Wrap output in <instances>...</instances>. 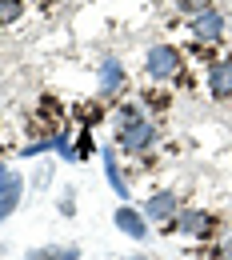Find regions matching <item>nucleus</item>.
Wrapping results in <instances>:
<instances>
[{
  "instance_id": "obj_1",
  "label": "nucleus",
  "mask_w": 232,
  "mask_h": 260,
  "mask_svg": "<svg viewBox=\"0 0 232 260\" xmlns=\"http://www.w3.org/2000/svg\"><path fill=\"white\" fill-rule=\"evenodd\" d=\"M112 144L120 156L128 160H152V152L160 148V128L152 116H136V120H120L112 132Z\"/></svg>"
},
{
  "instance_id": "obj_2",
  "label": "nucleus",
  "mask_w": 232,
  "mask_h": 260,
  "mask_svg": "<svg viewBox=\"0 0 232 260\" xmlns=\"http://www.w3.org/2000/svg\"><path fill=\"white\" fill-rule=\"evenodd\" d=\"M184 68H188L184 48H180V44H172V40H160V44H148L140 72H144V80H148V84H164V88H172V84H176V76H180Z\"/></svg>"
},
{
  "instance_id": "obj_3",
  "label": "nucleus",
  "mask_w": 232,
  "mask_h": 260,
  "mask_svg": "<svg viewBox=\"0 0 232 260\" xmlns=\"http://www.w3.org/2000/svg\"><path fill=\"white\" fill-rule=\"evenodd\" d=\"M172 228H176V236H192V240H200V244H208V240H216V236H220L224 220H220L212 208L180 204V212L172 216Z\"/></svg>"
},
{
  "instance_id": "obj_4",
  "label": "nucleus",
  "mask_w": 232,
  "mask_h": 260,
  "mask_svg": "<svg viewBox=\"0 0 232 260\" xmlns=\"http://www.w3.org/2000/svg\"><path fill=\"white\" fill-rule=\"evenodd\" d=\"M188 32L196 44H208V48H220L224 40H228V12L220 8V4H208L204 12H196L192 20H188Z\"/></svg>"
},
{
  "instance_id": "obj_5",
  "label": "nucleus",
  "mask_w": 232,
  "mask_h": 260,
  "mask_svg": "<svg viewBox=\"0 0 232 260\" xmlns=\"http://www.w3.org/2000/svg\"><path fill=\"white\" fill-rule=\"evenodd\" d=\"M24 196H28V176L16 172L8 164V156H0V224L24 204Z\"/></svg>"
},
{
  "instance_id": "obj_6",
  "label": "nucleus",
  "mask_w": 232,
  "mask_h": 260,
  "mask_svg": "<svg viewBox=\"0 0 232 260\" xmlns=\"http://www.w3.org/2000/svg\"><path fill=\"white\" fill-rule=\"evenodd\" d=\"M96 84H100V100L104 104H120V96L128 92V68L120 56H104L96 64Z\"/></svg>"
},
{
  "instance_id": "obj_7",
  "label": "nucleus",
  "mask_w": 232,
  "mask_h": 260,
  "mask_svg": "<svg viewBox=\"0 0 232 260\" xmlns=\"http://www.w3.org/2000/svg\"><path fill=\"white\" fill-rule=\"evenodd\" d=\"M100 168H104V180H108L112 196H116L120 204H132V184H128V176H124V168H120L116 144H100Z\"/></svg>"
},
{
  "instance_id": "obj_8",
  "label": "nucleus",
  "mask_w": 232,
  "mask_h": 260,
  "mask_svg": "<svg viewBox=\"0 0 232 260\" xmlns=\"http://www.w3.org/2000/svg\"><path fill=\"white\" fill-rule=\"evenodd\" d=\"M112 228H116L120 236L136 240V244H144V240L152 236V224H148V216H144L136 204H116V212H112Z\"/></svg>"
},
{
  "instance_id": "obj_9",
  "label": "nucleus",
  "mask_w": 232,
  "mask_h": 260,
  "mask_svg": "<svg viewBox=\"0 0 232 260\" xmlns=\"http://www.w3.org/2000/svg\"><path fill=\"white\" fill-rule=\"evenodd\" d=\"M140 212L148 216V224H152V228H160V224H168V220L180 212V196L172 192V188H156L152 196H144Z\"/></svg>"
},
{
  "instance_id": "obj_10",
  "label": "nucleus",
  "mask_w": 232,
  "mask_h": 260,
  "mask_svg": "<svg viewBox=\"0 0 232 260\" xmlns=\"http://www.w3.org/2000/svg\"><path fill=\"white\" fill-rule=\"evenodd\" d=\"M204 88H208V96L220 100V104H228L232 100V56L224 52L220 60H212L208 72H204Z\"/></svg>"
},
{
  "instance_id": "obj_11",
  "label": "nucleus",
  "mask_w": 232,
  "mask_h": 260,
  "mask_svg": "<svg viewBox=\"0 0 232 260\" xmlns=\"http://www.w3.org/2000/svg\"><path fill=\"white\" fill-rule=\"evenodd\" d=\"M80 244H36L24 252V260H80Z\"/></svg>"
},
{
  "instance_id": "obj_12",
  "label": "nucleus",
  "mask_w": 232,
  "mask_h": 260,
  "mask_svg": "<svg viewBox=\"0 0 232 260\" xmlns=\"http://www.w3.org/2000/svg\"><path fill=\"white\" fill-rule=\"evenodd\" d=\"M140 108H144V112H164L168 104H172V88H164V84H156V88H152V92H140Z\"/></svg>"
},
{
  "instance_id": "obj_13",
  "label": "nucleus",
  "mask_w": 232,
  "mask_h": 260,
  "mask_svg": "<svg viewBox=\"0 0 232 260\" xmlns=\"http://www.w3.org/2000/svg\"><path fill=\"white\" fill-rule=\"evenodd\" d=\"M52 148H56V144H52V136H36V140H28L16 156H20V160H36V156H48Z\"/></svg>"
},
{
  "instance_id": "obj_14",
  "label": "nucleus",
  "mask_w": 232,
  "mask_h": 260,
  "mask_svg": "<svg viewBox=\"0 0 232 260\" xmlns=\"http://www.w3.org/2000/svg\"><path fill=\"white\" fill-rule=\"evenodd\" d=\"M20 16H24V0H0V28L20 24Z\"/></svg>"
},
{
  "instance_id": "obj_15",
  "label": "nucleus",
  "mask_w": 232,
  "mask_h": 260,
  "mask_svg": "<svg viewBox=\"0 0 232 260\" xmlns=\"http://www.w3.org/2000/svg\"><path fill=\"white\" fill-rule=\"evenodd\" d=\"M212 256L216 260H232V220L220 228V236L212 240Z\"/></svg>"
},
{
  "instance_id": "obj_16",
  "label": "nucleus",
  "mask_w": 232,
  "mask_h": 260,
  "mask_svg": "<svg viewBox=\"0 0 232 260\" xmlns=\"http://www.w3.org/2000/svg\"><path fill=\"white\" fill-rule=\"evenodd\" d=\"M76 208H80V204H76V188H60V196H56V212H60L64 220H72Z\"/></svg>"
},
{
  "instance_id": "obj_17",
  "label": "nucleus",
  "mask_w": 232,
  "mask_h": 260,
  "mask_svg": "<svg viewBox=\"0 0 232 260\" xmlns=\"http://www.w3.org/2000/svg\"><path fill=\"white\" fill-rule=\"evenodd\" d=\"M208 4H216V0H176V12L192 20V16H196V12H204Z\"/></svg>"
},
{
  "instance_id": "obj_18",
  "label": "nucleus",
  "mask_w": 232,
  "mask_h": 260,
  "mask_svg": "<svg viewBox=\"0 0 232 260\" xmlns=\"http://www.w3.org/2000/svg\"><path fill=\"white\" fill-rule=\"evenodd\" d=\"M52 184V164H36V172L28 176V188H48Z\"/></svg>"
},
{
  "instance_id": "obj_19",
  "label": "nucleus",
  "mask_w": 232,
  "mask_h": 260,
  "mask_svg": "<svg viewBox=\"0 0 232 260\" xmlns=\"http://www.w3.org/2000/svg\"><path fill=\"white\" fill-rule=\"evenodd\" d=\"M120 260H160V256H152V252H132V256H120Z\"/></svg>"
},
{
  "instance_id": "obj_20",
  "label": "nucleus",
  "mask_w": 232,
  "mask_h": 260,
  "mask_svg": "<svg viewBox=\"0 0 232 260\" xmlns=\"http://www.w3.org/2000/svg\"><path fill=\"white\" fill-rule=\"evenodd\" d=\"M4 252H8V244H4V240H0V260H4Z\"/></svg>"
},
{
  "instance_id": "obj_21",
  "label": "nucleus",
  "mask_w": 232,
  "mask_h": 260,
  "mask_svg": "<svg viewBox=\"0 0 232 260\" xmlns=\"http://www.w3.org/2000/svg\"><path fill=\"white\" fill-rule=\"evenodd\" d=\"M0 156H4V148H0Z\"/></svg>"
}]
</instances>
